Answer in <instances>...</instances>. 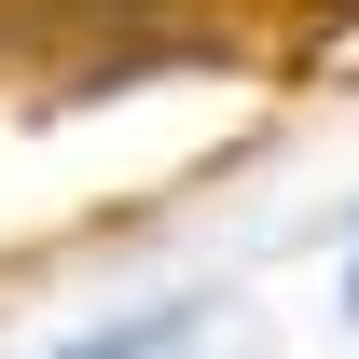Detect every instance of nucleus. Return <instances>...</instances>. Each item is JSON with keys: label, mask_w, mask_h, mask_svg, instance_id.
I'll return each mask as SVG.
<instances>
[{"label": "nucleus", "mask_w": 359, "mask_h": 359, "mask_svg": "<svg viewBox=\"0 0 359 359\" xmlns=\"http://www.w3.org/2000/svg\"><path fill=\"white\" fill-rule=\"evenodd\" d=\"M55 359H235V346H222L208 304H152V318H97V332H69Z\"/></svg>", "instance_id": "f257e3e1"}]
</instances>
